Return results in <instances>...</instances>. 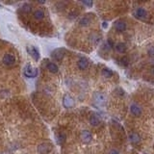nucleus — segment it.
I'll use <instances>...</instances> for the list:
<instances>
[{"instance_id": "1", "label": "nucleus", "mask_w": 154, "mask_h": 154, "mask_svg": "<svg viewBox=\"0 0 154 154\" xmlns=\"http://www.w3.org/2000/svg\"><path fill=\"white\" fill-rule=\"evenodd\" d=\"M53 149V144L51 143H41L37 147L38 154H49Z\"/></svg>"}, {"instance_id": "2", "label": "nucleus", "mask_w": 154, "mask_h": 154, "mask_svg": "<svg viewBox=\"0 0 154 154\" xmlns=\"http://www.w3.org/2000/svg\"><path fill=\"white\" fill-rule=\"evenodd\" d=\"M38 68L33 67L31 65H26L23 70V74L27 78H35V77L38 76Z\"/></svg>"}, {"instance_id": "3", "label": "nucleus", "mask_w": 154, "mask_h": 154, "mask_svg": "<svg viewBox=\"0 0 154 154\" xmlns=\"http://www.w3.org/2000/svg\"><path fill=\"white\" fill-rule=\"evenodd\" d=\"M133 15L136 19H141V20H144L147 18V16H148V13L147 11L144 9V8L143 7H138V8H136V9L134 10L133 12Z\"/></svg>"}, {"instance_id": "4", "label": "nucleus", "mask_w": 154, "mask_h": 154, "mask_svg": "<svg viewBox=\"0 0 154 154\" xmlns=\"http://www.w3.org/2000/svg\"><path fill=\"white\" fill-rule=\"evenodd\" d=\"M129 111H130V114L132 115H134V117H136V118L141 117V115H142V114H143L142 107H141L139 104H137V103H132L130 105Z\"/></svg>"}, {"instance_id": "5", "label": "nucleus", "mask_w": 154, "mask_h": 154, "mask_svg": "<svg viewBox=\"0 0 154 154\" xmlns=\"http://www.w3.org/2000/svg\"><path fill=\"white\" fill-rule=\"evenodd\" d=\"M2 62L6 67H12L16 64V57L11 53H6L2 58Z\"/></svg>"}, {"instance_id": "6", "label": "nucleus", "mask_w": 154, "mask_h": 154, "mask_svg": "<svg viewBox=\"0 0 154 154\" xmlns=\"http://www.w3.org/2000/svg\"><path fill=\"white\" fill-rule=\"evenodd\" d=\"M114 28L115 29V31L118 33H122L124 32L126 28H127V24L126 21L123 19H118L117 21H115L114 23Z\"/></svg>"}, {"instance_id": "7", "label": "nucleus", "mask_w": 154, "mask_h": 154, "mask_svg": "<svg viewBox=\"0 0 154 154\" xmlns=\"http://www.w3.org/2000/svg\"><path fill=\"white\" fill-rule=\"evenodd\" d=\"M93 100L97 105H104L107 101V96L103 93H96L93 95Z\"/></svg>"}, {"instance_id": "8", "label": "nucleus", "mask_w": 154, "mask_h": 154, "mask_svg": "<svg viewBox=\"0 0 154 154\" xmlns=\"http://www.w3.org/2000/svg\"><path fill=\"white\" fill-rule=\"evenodd\" d=\"M63 105L67 109L72 108V107L74 106V99H73V97H72L70 95H68V93L65 95V96H64V97H63Z\"/></svg>"}, {"instance_id": "9", "label": "nucleus", "mask_w": 154, "mask_h": 154, "mask_svg": "<svg viewBox=\"0 0 154 154\" xmlns=\"http://www.w3.org/2000/svg\"><path fill=\"white\" fill-rule=\"evenodd\" d=\"M80 139L84 144H90L93 140V134L89 130H82L80 133Z\"/></svg>"}, {"instance_id": "10", "label": "nucleus", "mask_w": 154, "mask_h": 154, "mask_svg": "<svg viewBox=\"0 0 154 154\" xmlns=\"http://www.w3.org/2000/svg\"><path fill=\"white\" fill-rule=\"evenodd\" d=\"M51 56H52L54 60H56V61H61L64 58V56H65V49H62V48L55 49L52 52V54H51Z\"/></svg>"}, {"instance_id": "11", "label": "nucleus", "mask_w": 154, "mask_h": 154, "mask_svg": "<svg viewBox=\"0 0 154 154\" xmlns=\"http://www.w3.org/2000/svg\"><path fill=\"white\" fill-rule=\"evenodd\" d=\"M77 67L80 70H85L89 67V60L86 57H81L77 61Z\"/></svg>"}, {"instance_id": "12", "label": "nucleus", "mask_w": 154, "mask_h": 154, "mask_svg": "<svg viewBox=\"0 0 154 154\" xmlns=\"http://www.w3.org/2000/svg\"><path fill=\"white\" fill-rule=\"evenodd\" d=\"M89 122H90V124H91L92 126L93 127H97L98 125L100 124V118L99 117H98L97 115L96 114H92L91 115H90V118H89Z\"/></svg>"}, {"instance_id": "13", "label": "nucleus", "mask_w": 154, "mask_h": 154, "mask_svg": "<svg viewBox=\"0 0 154 154\" xmlns=\"http://www.w3.org/2000/svg\"><path fill=\"white\" fill-rule=\"evenodd\" d=\"M27 51H28V53L34 58V60L38 61V60L40 59V52H38V50L37 49V47H35V46H33V45L28 46Z\"/></svg>"}, {"instance_id": "14", "label": "nucleus", "mask_w": 154, "mask_h": 154, "mask_svg": "<svg viewBox=\"0 0 154 154\" xmlns=\"http://www.w3.org/2000/svg\"><path fill=\"white\" fill-rule=\"evenodd\" d=\"M92 22V16H83V18H81L80 20H79V25L80 26H82V27H87L89 26L90 24H91Z\"/></svg>"}, {"instance_id": "15", "label": "nucleus", "mask_w": 154, "mask_h": 154, "mask_svg": "<svg viewBox=\"0 0 154 154\" xmlns=\"http://www.w3.org/2000/svg\"><path fill=\"white\" fill-rule=\"evenodd\" d=\"M114 46L118 53H125L127 51V45L124 42H118V44H115Z\"/></svg>"}, {"instance_id": "16", "label": "nucleus", "mask_w": 154, "mask_h": 154, "mask_svg": "<svg viewBox=\"0 0 154 154\" xmlns=\"http://www.w3.org/2000/svg\"><path fill=\"white\" fill-rule=\"evenodd\" d=\"M44 11L41 9H38L35 12L33 13V18L35 19L36 20H41L44 19Z\"/></svg>"}, {"instance_id": "17", "label": "nucleus", "mask_w": 154, "mask_h": 154, "mask_svg": "<svg viewBox=\"0 0 154 154\" xmlns=\"http://www.w3.org/2000/svg\"><path fill=\"white\" fill-rule=\"evenodd\" d=\"M89 40H90V41L92 42V44H97L98 42H99V41H100V37H99V35H98L97 33H91L90 34V36H89Z\"/></svg>"}, {"instance_id": "18", "label": "nucleus", "mask_w": 154, "mask_h": 154, "mask_svg": "<svg viewBox=\"0 0 154 154\" xmlns=\"http://www.w3.org/2000/svg\"><path fill=\"white\" fill-rule=\"evenodd\" d=\"M129 141H130L131 144H138L141 142V137L139 136V134H137V133H131L129 135Z\"/></svg>"}, {"instance_id": "19", "label": "nucleus", "mask_w": 154, "mask_h": 154, "mask_svg": "<svg viewBox=\"0 0 154 154\" xmlns=\"http://www.w3.org/2000/svg\"><path fill=\"white\" fill-rule=\"evenodd\" d=\"M47 67V70H48L49 72H51V73H54V74L57 73L58 70H59L58 66L55 63H53V62H49L47 64V67Z\"/></svg>"}, {"instance_id": "20", "label": "nucleus", "mask_w": 154, "mask_h": 154, "mask_svg": "<svg viewBox=\"0 0 154 154\" xmlns=\"http://www.w3.org/2000/svg\"><path fill=\"white\" fill-rule=\"evenodd\" d=\"M67 140V135L64 133V132H61V133H59L56 137V141L58 144H63L64 143L66 142Z\"/></svg>"}, {"instance_id": "21", "label": "nucleus", "mask_w": 154, "mask_h": 154, "mask_svg": "<svg viewBox=\"0 0 154 154\" xmlns=\"http://www.w3.org/2000/svg\"><path fill=\"white\" fill-rule=\"evenodd\" d=\"M101 73H102V75L105 77V78H111V77L114 75L113 70H110V68H108V67H104L103 70H102Z\"/></svg>"}, {"instance_id": "22", "label": "nucleus", "mask_w": 154, "mask_h": 154, "mask_svg": "<svg viewBox=\"0 0 154 154\" xmlns=\"http://www.w3.org/2000/svg\"><path fill=\"white\" fill-rule=\"evenodd\" d=\"M21 11L25 13V14H29V13L32 11V6L30 5L29 3H24L22 7H21Z\"/></svg>"}, {"instance_id": "23", "label": "nucleus", "mask_w": 154, "mask_h": 154, "mask_svg": "<svg viewBox=\"0 0 154 154\" xmlns=\"http://www.w3.org/2000/svg\"><path fill=\"white\" fill-rule=\"evenodd\" d=\"M119 62H121V64L122 66H124V67H127L128 65H129V58L126 57V56H123L121 58V60H119Z\"/></svg>"}, {"instance_id": "24", "label": "nucleus", "mask_w": 154, "mask_h": 154, "mask_svg": "<svg viewBox=\"0 0 154 154\" xmlns=\"http://www.w3.org/2000/svg\"><path fill=\"white\" fill-rule=\"evenodd\" d=\"M82 4L83 5L89 6V7H92L93 5V1H82Z\"/></svg>"}, {"instance_id": "25", "label": "nucleus", "mask_w": 154, "mask_h": 154, "mask_svg": "<svg viewBox=\"0 0 154 154\" xmlns=\"http://www.w3.org/2000/svg\"><path fill=\"white\" fill-rule=\"evenodd\" d=\"M109 154H121V153H119V151L118 150V149L113 148V149H111V150L109 151Z\"/></svg>"}, {"instance_id": "26", "label": "nucleus", "mask_w": 154, "mask_h": 154, "mask_svg": "<svg viewBox=\"0 0 154 154\" xmlns=\"http://www.w3.org/2000/svg\"><path fill=\"white\" fill-rule=\"evenodd\" d=\"M103 27H104V28H106V27H107V25H106V22H103Z\"/></svg>"}, {"instance_id": "27", "label": "nucleus", "mask_w": 154, "mask_h": 154, "mask_svg": "<svg viewBox=\"0 0 154 154\" xmlns=\"http://www.w3.org/2000/svg\"><path fill=\"white\" fill-rule=\"evenodd\" d=\"M144 154H148V153H144Z\"/></svg>"}, {"instance_id": "28", "label": "nucleus", "mask_w": 154, "mask_h": 154, "mask_svg": "<svg viewBox=\"0 0 154 154\" xmlns=\"http://www.w3.org/2000/svg\"><path fill=\"white\" fill-rule=\"evenodd\" d=\"M2 154H3V153H2Z\"/></svg>"}]
</instances>
